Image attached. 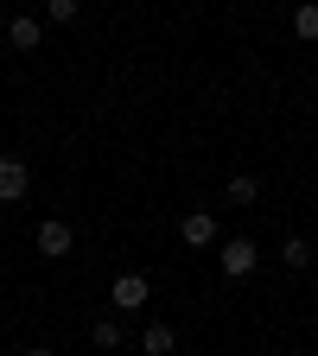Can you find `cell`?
I'll use <instances>...</instances> for the list:
<instances>
[{"mask_svg": "<svg viewBox=\"0 0 318 356\" xmlns=\"http://www.w3.org/2000/svg\"><path fill=\"white\" fill-rule=\"evenodd\" d=\"M216 267H223L230 280H248L255 267H261V248H255L248 236H230V242H216Z\"/></svg>", "mask_w": 318, "mask_h": 356, "instance_id": "cell-1", "label": "cell"}, {"mask_svg": "<svg viewBox=\"0 0 318 356\" xmlns=\"http://www.w3.org/2000/svg\"><path fill=\"white\" fill-rule=\"evenodd\" d=\"M32 248H38L45 261H64V254L77 248V229H70V222H64V216H45V222H38V229H32Z\"/></svg>", "mask_w": 318, "mask_h": 356, "instance_id": "cell-2", "label": "cell"}, {"mask_svg": "<svg viewBox=\"0 0 318 356\" xmlns=\"http://www.w3.org/2000/svg\"><path fill=\"white\" fill-rule=\"evenodd\" d=\"M32 191V165L19 153H0V204H19Z\"/></svg>", "mask_w": 318, "mask_h": 356, "instance_id": "cell-3", "label": "cell"}, {"mask_svg": "<svg viewBox=\"0 0 318 356\" xmlns=\"http://www.w3.org/2000/svg\"><path fill=\"white\" fill-rule=\"evenodd\" d=\"M147 299H153L147 274H115V286H109V305H115V312H141Z\"/></svg>", "mask_w": 318, "mask_h": 356, "instance_id": "cell-4", "label": "cell"}, {"mask_svg": "<svg viewBox=\"0 0 318 356\" xmlns=\"http://www.w3.org/2000/svg\"><path fill=\"white\" fill-rule=\"evenodd\" d=\"M178 242L185 248H216V216L210 210H185L178 216Z\"/></svg>", "mask_w": 318, "mask_h": 356, "instance_id": "cell-5", "label": "cell"}, {"mask_svg": "<svg viewBox=\"0 0 318 356\" xmlns=\"http://www.w3.org/2000/svg\"><path fill=\"white\" fill-rule=\"evenodd\" d=\"M7 44H13V51H38V44H45V19H38V13L7 19Z\"/></svg>", "mask_w": 318, "mask_h": 356, "instance_id": "cell-6", "label": "cell"}, {"mask_svg": "<svg viewBox=\"0 0 318 356\" xmlns=\"http://www.w3.org/2000/svg\"><path fill=\"white\" fill-rule=\"evenodd\" d=\"M172 350H178L172 325H141V356H172Z\"/></svg>", "mask_w": 318, "mask_h": 356, "instance_id": "cell-7", "label": "cell"}, {"mask_svg": "<svg viewBox=\"0 0 318 356\" xmlns=\"http://www.w3.org/2000/svg\"><path fill=\"white\" fill-rule=\"evenodd\" d=\"M280 267H287V274H305V267H312V242L305 236H287L280 242Z\"/></svg>", "mask_w": 318, "mask_h": 356, "instance_id": "cell-8", "label": "cell"}, {"mask_svg": "<svg viewBox=\"0 0 318 356\" xmlns=\"http://www.w3.org/2000/svg\"><path fill=\"white\" fill-rule=\"evenodd\" d=\"M293 38L318 44V0H299V7H293Z\"/></svg>", "mask_w": 318, "mask_h": 356, "instance_id": "cell-9", "label": "cell"}, {"mask_svg": "<svg viewBox=\"0 0 318 356\" xmlns=\"http://www.w3.org/2000/svg\"><path fill=\"white\" fill-rule=\"evenodd\" d=\"M223 197H230V204H255V197H261V178H255V172H236L230 185H223Z\"/></svg>", "mask_w": 318, "mask_h": 356, "instance_id": "cell-10", "label": "cell"}, {"mask_svg": "<svg viewBox=\"0 0 318 356\" xmlns=\"http://www.w3.org/2000/svg\"><path fill=\"white\" fill-rule=\"evenodd\" d=\"M89 343H96V350H115L121 343V318H96V325H89Z\"/></svg>", "mask_w": 318, "mask_h": 356, "instance_id": "cell-11", "label": "cell"}, {"mask_svg": "<svg viewBox=\"0 0 318 356\" xmlns=\"http://www.w3.org/2000/svg\"><path fill=\"white\" fill-rule=\"evenodd\" d=\"M83 13V0H45V19H51V26H70Z\"/></svg>", "mask_w": 318, "mask_h": 356, "instance_id": "cell-12", "label": "cell"}, {"mask_svg": "<svg viewBox=\"0 0 318 356\" xmlns=\"http://www.w3.org/2000/svg\"><path fill=\"white\" fill-rule=\"evenodd\" d=\"M19 356H58V350H45V343H32V350H19Z\"/></svg>", "mask_w": 318, "mask_h": 356, "instance_id": "cell-13", "label": "cell"}]
</instances>
